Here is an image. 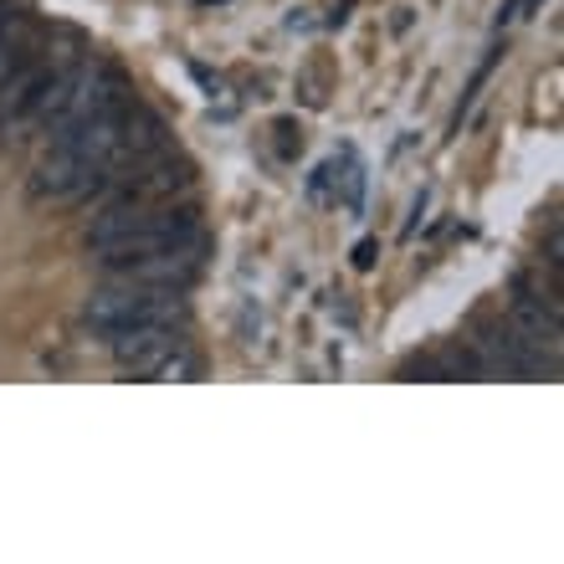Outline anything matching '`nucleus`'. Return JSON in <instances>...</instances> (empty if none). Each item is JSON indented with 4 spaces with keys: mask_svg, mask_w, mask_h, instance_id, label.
<instances>
[{
    "mask_svg": "<svg viewBox=\"0 0 564 564\" xmlns=\"http://www.w3.org/2000/svg\"><path fill=\"white\" fill-rule=\"evenodd\" d=\"M83 324L98 328L104 339L134 324H185V297L180 288H160V282L113 278L83 303Z\"/></svg>",
    "mask_w": 564,
    "mask_h": 564,
    "instance_id": "nucleus-1",
    "label": "nucleus"
},
{
    "mask_svg": "<svg viewBox=\"0 0 564 564\" xmlns=\"http://www.w3.org/2000/svg\"><path fill=\"white\" fill-rule=\"evenodd\" d=\"M180 324H134V328H119L108 334V349H113V365L134 380H154L160 365L180 349Z\"/></svg>",
    "mask_w": 564,
    "mask_h": 564,
    "instance_id": "nucleus-2",
    "label": "nucleus"
},
{
    "mask_svg": "<svg viewBox=\"0 0 564 564\" xmlns=\"http://www.w3.org/2000/svg\"><path fill=\"white\" fill-rule=\"evenodd\" d=\"M52 73H57V67H46V62H36L26 52L11 73L0 77V134L36 119V104H42V93H46V83H52Z\"/></svg>",
    "mask_w": 564,
    "mask_h": 564,
    "instance_id": "nucleus-3",
    "label": "nucleus"
},
{
    "mask_svg": "<svg viewBox=\"0 0 564 564\" xmlns=\"http://www.w3.org/2000/svg\"><path fill=\"white\" fill-rule=\"evenodd\" d=\"M129 180L119 195H129V200H139V206H160V200H175L180 191H191V164L185 160H170V149L164 154H154V160L134 164V175H119Z\"/></svg>",
    "mask_w": 564,
    "mask_h": 564,
    "instance_id": "nucleus-4",
    "label": "nucleus"
},
{
    "mask_svg": "<svg viewBox=\"0 0 564 564\" xmlns=\"http://www.w3.org/2000/svg\"><path fill=\"white\" fill-rule=\"evenodd\" d=\"M170 149V129H164V119L154 113V108H123V134H119V154H113V164L108 170H134V164L154 160V154H164Z\"/></svg>",
    "mask_w": 564,
    "mask_h": 564,
    "instance_id": "nucleus-5",
    "label": "nucleus"
},
{
    "mask_svg": "<svg viewBox=\"0 0 564 564\" xmlns=\"http://www.w3.org/2000/svg\"><path fill=\"white\" fill-rule=\"evenodd\" d=\"M508 328H513L523 344H534L539 355H544V349H550V355H560V339H564L560 313H550L539 297H529V293L513 297V308H508Z\"/></svg>",
    "mask_w": 564,
    "mask_h": 564,
    "instance_id": "nucleus-6",
    "label": "nucleus"
},
{
    "mask_svg": "<svg viewBox=\"0 0 564 564\" xmlns=\"http://www.w3.org/2000/svg\"><path fill=\"white\" fill-rule=\"evenodd\" d=\"M144 210L149 206H139V200H129V195H113L98 216H93V226H88V237H83V247H104V241H113V237H123L129 226H139L144 221Z\"/></svg>",
    "mask_w": 564,
    "mask_h": 564,
    "instance_id": "nucleus-7",
    "label": "nucleus"
},
{
    "mask_svg": "<svg viewBox=\"0 0 564 564\" xmlns=\"http://www.w3.org/2000/svg\"><path fill=\"white\" fill-rule=\"evenodd\" d=\"M21 57H26V46H21V36H15L11 21H6V26H0V77L11 73V67H15Z\"/></svg>",
    "mask_w": 564,
    "mask_h": 564,
    "instance_id": "nucleus-8",
    "label": "nucleus"
},
{
    "mask_svg": "<svg viewBox=\"0 0 564 564\" xmlns=\"http://www.w3.org/2000/svg\"><path fill=\"white\" fill-rule=\"evenodd\" d=\"M375 252H380V247H375V241L365 237V241L355 247V268H359V272H370V268H375Z\"/></svg>",
    "mask_w": 564,
    "mask_h": 564,
    "instance_id": "nucleus-9",
    "label": "nucleus"
}]
</instances>
